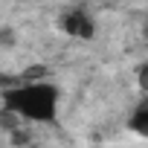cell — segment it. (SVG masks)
Masks as SVG:
<instances>
[{"instance_id":"obj_1","label":"cell","mask_w":148,"mask_h":148,"mask_svg":"<svg viewBox=\"0 0 148 148\" xmlns=\"http://www.w3.org/2000/svg\"><path fill=\"white\" fill-rule=\"evenodd\" d=\"M58 102H61V90L49 79H26L3 93V108H9L18 119L35 125L55 122Z\"/></svg>"},{"instance_id":"obj_2","label":"cell","mask_w":148,"mask_h":148,"mask_svg":"<svg viewBox=\"0 0 148 148\" xmlns=\"http://www.w3.org/2000/svg\"><path fill=\"white\" fill-rule=\"evenodd\" d=\"M58 29L73 41H93L96 38V18L84 6H70L58 15Z\"/></svg>"},{"instance_id":"obj_3","label":"cell","mask_w":148,"mask_h":148,"mask_svg":"<svg viewBox=\"0 0 148 148\" xmlns=\"http://www.w3.org/2000/svg\"><path fill=\"white\" fill-rule=\"evenodd\" d=\"M128 131H134L136 136H148V102H139L131 116H128Z\"/></svg>"},{"instance_id":"obj_4","label":"cell","mask_w":148,"mask_h":148,"mask_svg":"<svg viewBox=\"0 0 148 148\" xmlns=\"http://www.w3.org/2000/svg\"><path fill=\"white\" fill-rule=\"evenodd\" d=\"M96 148H108V145H96Z\"/></svg>"}]
</instances>
